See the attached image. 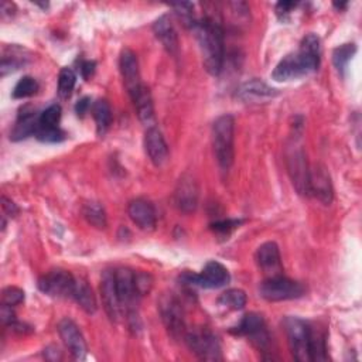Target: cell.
I'll use <instances>...</instances> for the list:
<instances>
[{"instance_id":"1","label":"cell","mask_w":362,"mask_h":362,"mask_svg":"<svg viewBox=\"0 0 362 362\" xmlns=\"http://www.w3.org/2000/svg\"><path fill=\"white\" fill-rule=\"evenodd\" d=\"M321 45L315 34H307L297 52L286 55L274 68L272 76L276 81H290L317 71L320 65Z\"/></svg>"},{"instance_id":"2","label":"cell","mask_w":362,"mask_h":362,"mask_svg":"<svg viewBox=\"0 0 362 362\" xmlns=\"http://www.w3.org/2000/svg\"><path fill=\"white\" fill-rule=\"evenodd\" d=\"M192 30L198 40L204 68L211 75H218L222 71L225 57L223 30L221 24L214 17L206 16L197 20Z\"/></svg>"},{"instance_id":"3","label":"cell","mask_w":362,"mask_h":362,"mask_svg":"<svg viewBox=\"0 0 362 362\" xmlns=\"http://www.w3.org/2000/svg\"><path fill=\"white\" fill-rule=\"evenodd\" d=\"M235 119L232 115L219 116L212 124V147L222 170H229L233 163Z\"/></svg>"},{"instance_id":"4","label":"cell","mask_w":362,"mask_h":362,"mask_svg":"<svg viewBox=\"0 0 362 362\" xmlns=\"http://www.w3.org/2000/svg\"><path fill=\"white\" fill-rule=\"evenodd\" d=\"M283 327L294 359L311 362V327L297 317H286Z\"/></svg>"},{"instance_id":"5","label":"cell","mask_w":362,"mask_h":362,"mask_svg":"<svg viewBox=\"0 0 362 362\" xmlns=\"http://www.w3.org/2000/svg\"><path fill=\"white\" fill-rule=\"evenodd\" d=\"M286 163H287L288 175L297 192L300 195H310V185H308L310 168L305 160V153L301 144H298L297 139H294L293 143L287 147Z\"/></svg>"},{"instance_id":"6","label":"cell","mask_w":362,"mask_h":362,"mask_svg":"<svg viewBox=\"0 0 362 362\" xmlns=\"http://www.w3.org/2000/svg\"><path fill=\"white\" fill-rule=\"evenodd\" d=\"M259 293L267 301H284L304 296L305 288L301 283L280 274L263 280L259 286Z\"/></svg>"},{"instance_id":"7","label":"cell","mask_w":362,"mask_h":362,"mask_svg":"<svg viewBox=\"0 0 362 362\" xmlns=\"http://www.w3.org/2000/svg\"><path fill=\"white\" fill-rule=\"evenodd\" d=\"M180 279L191 286H198L202 288H218L226 286L230 280V276L228 269L222 263L211 260L204 266L201 273L195 274L191 272H185L181 274Z\"/></svg>"},{"instance_id":"8","label":"cell","mask_w":362,"mask_h":362,"mask_svg":"<svg viewBox=\"0 0 362 362\" xmlns=\"http://www.w3.org/2000/svg\"><path fill=\"white\" fill-rule=\"evenodd\" d=\"M188 348L204 361H222V351L218 338L206 329H194L184 335Z\"/></svg>"},{"instance_id":"9","label":"cell","mask_w":362,"mask_h":362,"mask_svg":"<svg viewBox=\"0 0 362 362\" xmlns=\"http://www.w3.org/2000/svg\"><path fill=\"white\" fill-rule=\"evenodd\" d=\"M158 311L161 320L171 337L180 338L185 335L184 311L178 298L173 293H165L158 300Z\"/></svg>"},{"instance_id":"10","label":"cell","mask_w":362,"mask_h":362,"mask_svg":"<svg viewBox=\"0 0 362 362\" xmlns=\"http://www.w3.org/2000/svg\"><path fill=\"white\" fill-rule=\"evenodd\" d=\"M75 277L62 269H54L38 279V288L51 297H72Z\"/></svg>"},{"instance_id":"11","label":"cell","mask_w":362,"mask_h":362,"mask_svg":"<svg viewBox=\"0 0 362 362\" xmlns=\"http://www.w3.org/2000/svg\"><path fill=\"white\" fill-rule=\"evenodd\" d=\"M235 334L247 337L257 349H266L270 345V335L266 329L264 320L257 313H247L238 324Z\"/></svg>"},{"instance_id":"12","label":"cell","mask_w":362,"mask_h":362,"mask_svg":"<svg viewBox=\"0 0 362 362\" xmlns=\"http://www.w3.org/2000/svg\"><path fill=\"white\" fill-rule=\"evenodd\" d=\"M119 68H120L124 88L127 90L130 99H133L144 86V83L141 82V78H140L137 55L132 49L124 48L120 54Z\"/></svg>"},{"instance_id":"13","label":"cell","mask_w":362,"mask_h":362,"mask_svg":"<svg viewBox=\"0 0 362 362\" xmlns=\"http://www.w3.org/2000/svg\"><path fill=\"white\" fill-rule=\"evenodd\" d=\"M58 332L61 335V339L64 341L65 346L68 348L69 354L74 356V359H83L88 354L86 342L78 328V325L69 320L64 318L58 324Z\"/></svg>"},{"instance_id":"14","label":"cell","mask_w":362,"mask_h":362,"mask_svg":"<svg viewBox=\"0 0 362 362\" xmlns=\"http://www.w3.org/2000/svg\"><path fill=\"white\" fill-rule=\"evenodd\" d=\"M100 294L105 305V311L112 321H117L123 313L122 303L117 296L115 272L105 270L100 279Z\"/></svg>"},{"instance_id":"15","label":"cell","mask_w":362,"mask_h":362,"mask_svg":"<svg viewBox=\"0 0 362 362\" xmlns=\"http://www.w3.org/2000/svg\"><path fill=\"white\" fill-rule=\"evenodd\" d=\"M308 185H310V194H313L318 201H321L325 205L331 204L334 197L332 184H331L329 174L322 164H315L310 170Z\"/></svg>"},{"instance_id":"16","label":"cell","mask_w":362,"mask_h":362,"mask_svg":"<svg viewBox=\"0 0 362 362\" xmlns=\"http://www.w3.org/2000/svg\"><path fill=\"white\" fill-rule=\"evenodd\" d=\"M256 262L267 277L283 274L280 250L274 242H264L259 246L256 252Z\"/></svg>"},{"instance_id":"17","label":"cell","mask_w":362,"mask_h":362,"mask_svg":"<svg viewBox=\"0 0 362 362\" xmlns=\"http://www.w3.org/2000/svg\"><path fill=\"white\" fill-rule=\"evenodd\" d=\"M174 201L180 211L192 212L198 204V187L191 175H182L174 192Z\"/></svg>"},{"instance_id":"18","label":"cell","mask_w":362,"mask_h":362,"mask_svg":"<svg viewBox=\"0 0 362 362\" xmlns=\"http://www.w3.org/2000/svg\"><path fill=\"white\" fill-rule=\"evenodd\" d=\"M144 148L150 161L156 167H161L168 158V147L161 132L153 126L147 127L144 134Z\"/></svg>"},{"instance_id":"19","label":"cell","mask_w":362,"mask_h":362,"mask_svg":"<svg viewBox=\"0 0 362 362\" xmlns=\"http://www.w3.org/2000/svg\"><path fill=\"white\" fill-rule=\"evenodd\" d=\"M129 218L143 230H151L156 226V209L153 204L143 198H136L127 205Z\"/></svg>"},{"instance_id":"20","label":"cell","mask_w":362,"mask_h":362,"mask_svg":"<svg viewBox=\"0 0 362 362\" xmlns=\"http://www.w3.org/2000/svg\"><path fill=\"white\" fill-rule=\"evenodd\" d=\"M38 117L40 115H37L35 109L30 106H24L23 109H20L14 127L10 133V139L17 141L27 139L28 136H34L38 127Z\"/></svg>"},{"instance_id":"21","label":"cell","mask_w":362,"mask_h":362,"mask_svg":"<svg viewBox=\"0 0 362 362\" xmlns=\"http://www.w3.org/2000/svg\"><path fill=\"white\" fill-rule=\"evenodd\" d=\"M153 33L170 54H173V55L177 54L178 37H177V31L171 23V18L168 14H163L153 23Z\"/></svg>"},{"instance_id":"22","label":"cell","mask_w":362,"mask_h":362,"mask_svg":"<svg viewBox=\"0 0 362 362\" xmlns=\"http://www.w3.org/2000/svg\"><path fill=\"white\" fill-rule=\"evenodd\" d=\"M279 92L277 89L269 86L263 81L259 79H252L245 83H242L238 90L236 96L245 102H255V100H264L277 96Z\"/></svg>"},{"instance_id":"23","label":"cell","mask_w":362,"mask_h":362,"mask_svg":"<svg viewBox=\"0 0 362 362\" xmlns=\"http://www.w3.org/2000/svg\"><path fill=\"white\" fill-rule=\"evenodd\" d=\"M137 112V116L140 122L146 127H153L156 126V116H154V106H153V99L150 95L148 88L144 85L143 89L132 99Z\"/></svg>"},{"instance_id":"24","label":"cell","mask_w":362,"mask_h":362,"mask_svg":"<svg viewBox=\"0 0 362 362\" xmlns=\"http://www.w3.org/2000/svg\"><path fill=\"white\" fill-rule=\"evenodd\" d=\"M71 298H74L76 301V304L88 314H93L98 308L95 294H93L92 288L89 287V284L86 283V280H83V279L75 280V287H74Z\"/></svg>"},{"instance_id":"25","label":"cell","mask_w":362,"mask_h":362,"mask_svg":"<svg viewBox=\"0 0 362 362\" xmlns=\"http://www.w3.org/2000/svg\"><path fill=\"white\" fill-rule=\"evenodd\" d=\"M92 116L96 123V132L98 134H103L110 123H112V109L107 100L105 99H98L92 105Z\"/></svg>"},{"instance_id":"26","label":"cell","mask_w":362,"mask_h":362,"mask_svg":"<svg viewBox=\"0 0 362 362\" xmlns=\"http://www.w3.org/2000/svg\"><path fill=\"white\" fill-rule=\"evenodd\" d=\"M356 52V47L354 42H346V44H342L339 47H337L334 51H332V62H334V66L337 68L338 74L341 76L345 75V69H346V65L348 62L352 59L354 54Z\"/></svg>"},{"instance_id":"27","label":"cell","mask_w":362,"mask_h":362,"mask_svg":"<svg viewBox=\"0 0 362 362\" xmlns=\"http://www.w3.org/2000/svg\"><path fill=\"white\" fill-rule=\"evenodd\" d=\"M246 301H247L246 294L240 288H229L223 291L218 298V303L221 305L230 310H242L246 305Z\"/></svg>"},{"instance_id":"28","label":"cell","mask_w":362,"mask_h":362,"mask_svg":"<svg viewBox=\"0 0 362 362\" xmlns=\"http://www.w3.org/2000/svg\"><path fill=\"white\" fill-rule=\"evenodd\" d=\"M82 214L88 223L98 229H103L106 226V212L103 206H100L98 202H88L83 205Z\"/></svg>"},{"instance_id":"29","label":"cell","mask_w":362,"mask_h":362,"mask_svg":"<svg viewBox=\"0 0 362 362\" xmlns=\"http://www.w3.org/2000/svg\"><path fill=\"white\" fill-rule=\"evenodd\" d=\"M76 83V75L71 68H62L58 75V93L61 98L66 99L71 96Z\"/></svg>"},{"instance_id":"30","label":"cell","mask_w":362,"mask_h":362,"mask_svg":"<svg viewBox=\"0 0 362 362\" xmlns=\"http://www.w3.org/2000/svg\"><path fill=\"white\" fill-rule=\"evenodd\" d=\"M38 90V82L33 76H23L13 89V98L14 99H24L35 95Z\"/></svg>"},{"instance_id":"31","label":"cell","mask_w":362,"mask_h":362,"mask_svg":"<svg viewBox=\"0 0 362 362\" xmlns=\"http://www.w3.org/2000/svg\"><path fill=\"white\" fill-rule=\"evenodd\" d=\"M59 119H61V106L57 103H52L40 113L38 127H59L58 126Z\"/></svg>"},{"instance_id":"32","label":"cell","mask_w":362,"mask_h":362,"mask_svg":"<svg viewBox=\"0 0 362 362\" xmlns=\"http://www.w3.org/2000/svg\"><path fill=\"white\" fill-rule=\"evenodd\" d=\"M325 359H328L325 335L311 328V361H325Z\"/></svg>"},{"instance_id":"33","label":"cell","mask_w":362,"mask_h":362,"mask_svg":"<svg viewBox=\"0 0 362 362\" xmlns=\"http://www.w3.org/2000/svg\"><path fill=\"white\" fill-rule=\"evenodd\" d=\"M171 8L175 11L177 17L182 21L185 27L192 28L197 23V18L194 16V6L191 3H175L171 4Z\"/></svg>"},{"instance_id":"34","label":"cell","mask_w":362,"mask_h":362,"mask_svg":"<svg viewBox=\"0 0 362 362\" xmlns=\"http://www.w3.org/2000/svg\"><path fill=\"white\" fill-rule=\"evenodd\" d=\"M34 136L45 143H57L65 139V133L59 127H37Z\"/></svg>"},{"instance_id":"35","label":"cell","mask_w":362,"mask_h":362,"mask_svg":"<svg viewBox=\"0 0 362 362\" xmlns=\"http://www.w3.org/2000/svg\"><path fill=\"white\" fill-rule=\"evenodd\" d=\"M25 64V57H21V54L16 55L11 52V55H4L1 58V76H6L8 72H13L18 69L21 65Z\"/></svg>"},{"instance_id":"36","label":"cell","mask_w":362,"mask_h":362,"mask_svg":"<svg viewBox=\"0 0 362 362\" xmlns=\"http://www.w3.org/2000/svg\"><path fill=\"white\" fill-rule=\"evenodd\" d=\"M1 300H3V304H7L10 307H16V305H18L24 301V291L18 287H14V286L6 287L1 293Z\"/></svg>"},{"instance_id":"37","label":"cell","mask_w":362,"mask_h":362,"mask_svg":"<svg viewBox=\"0 0 362 362\" xmlns=\"http://www.w3.org/2000/svg\"><path fill=\"white\" fill-rule=\"evenodd\" d=\"M134 284H136V288H137L140 297H143L144 294H147L151 290L153 279H151V276L148 273L136 272L134 273Z\"/></svg>"},{"instance_id":"38","label":"cell","mask_w":362,"mask_h":362,"mask_svg":"<svg viewBox=\"0 0 362 362\" xmlns=\"http://www.w3.org/2000/svg\"><path fill=\"white\" fill-rule=\"evenodd\" d=\"M239 225V221H232V219H226V221H219V222H215L211 225V228L218 232V233H229L233 228H236Z\"/></svg>"},{"instance_id":"39","label":"cell","mask_w":362,"mask_h":362,"mask_svg":"<svg viewBox=\"0 0 362 362\" xmlns=\"http://www.w3.org/2000/svg\"><path fill=\"white\" fill-rule=\"evenodd\" d=\"M0 315H1V321L3 324L6 325H10L11 322H14L17 318H16V314L13 311V307L7 305V304H3L1 305V310H0Z\"/></svg>"},{"instance_id":"40","label":"cell","mask_w":362,"mask_h":362,"mask_svg":"<svg viewBox=\"0 0 362 362\" xmlns=\"http://www.w3.org/2000/svg\"><path fill=\"white\" fill-rule=\"evenodd\" d=\"M1 206H3L4 214H7L10 216H16L18 214L17 205L13 201H10L7 197H1Z\"/></svg>"},{"instance_id":"41","label":"cell","mask_w":362,"mask_h":362,"mask_svg":"<svg viewBox=\"0 0 362 362\" xmlns=\"http://www.w3.org/2000/svg\"><path fill=\"white\" fill-rule=\"evenodd\" d=\"M294 7H296V3H293V1H280V3H277V6H276V13H277L279 17H284V16H287V14L291 11V8H294Z\"/></svg>"},{"instance_id":"42","label":"cell","mask_w":362,"mask_h":362,"mask_svg":"<svg viewBox=\"0 0 362 362\" xmlns=\"http://www.w3.org/2000/svg\"><path fill=\"white\" fill-rule=\"evenodd\" d=\"M90 107V99L89 98H82L81 100H78V103L75 105V113L79 116V117H82L86 112H88V109Z\"/></svg>"},{"instance_id":"43","label":"cell","mask_w":362,"mask_h":362,"mask_svg":"<svg viewBox=\"0 0 362 362\" xmlns=\"http://www.w3.org/2000/svg\"><path fill=\"white\" fill-rule=\"evenodd\" d=\"M95 66H96V64L93 61H83L81 64V74H82V76L85 79L90 78L93 75V72H95Z\"/></svg>"},{"instance_id":"44","label":"cell","mask_w":362,"mask_h":362,"mask_svg":"<svg viewBox=\"0 0 362 362\" xmlns=\"http://www.w3.org/2000/svg\"><path fill=\"white\" fill-rule=\"evenodd\" d=\"M334 6H335L337 8H345V7H346V3H334Z\"/></svg>"}]
</instances>
